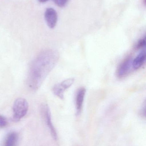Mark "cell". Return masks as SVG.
Returning a JSON list of instances; mask_svg holds the SVG:
<instances>
[{"instance_id": "cell-4", "label": "cell", "mask_w": 146, "mask_h": 146, "mask_svg": "<svg viewBox=\"0 0 146 146\" xmlns=\"http://www.w3.org/2000/svg\"><path fill=\"white\" fill-rule=\"evenodd\" d=\"M41 110L43 117L46 122L47 126L49 128L52 136L54 139H56L57 135L55 129L53 126L51 121V114L49 106L47 104H43L41 106Z\"/></svg>"}, {"instance_id": "cell-11", "label": "cell", "mask_w": 146, "mask_h": 146, "mask_svg": "<svg viewBox=\"0 0 146 146\" xmlns=\"http://www.w3.org/2000/svg\"><path fill=\"white\" fill-rule=\"evenodd\" d=\"M55 3L58 7H63L66 6L69 0H53Z\"/></svg>"}, {"instance_id": "cell-8", "label": "cell", "mask_w": 146, "mask_h": 146, "mask_svg": "<svg viewBox=\"0 0 146 146\" xmlns=\"http://www.w3.org/2000/svg\"><path fill=\"white\" fill-rule=\"evenodd\" d=\"M146 61L145 50H143L140 52L139 54L136 56V57L133 60L132 66L135 70H137L142 67Z\"/></svg>"}, {"instance_id": "cell-3", "label": "cell", "mask_w": 146, "mask_h": 146, "mask_svg": "<svg viewBox=\"0 0 146 146\" xmlns=\"http://www.w3.org/2000/svg\"><path fill=\"white\" fill-rule=\"evenodd\" d=\"M75 81V80L74 78H68L60 83L56 84L52 88L53 94L59 98L63 100L65 91L73 86Z\"/></svg>"}, {"instance_id": "cell-9", "label": "cell", "mask_w": 146, "mask_h": 146, "mask_svg": "<svg viewBox=\"0 0 146 146\" xmlns=\"http://www.w3.org/2000/svg\"><path fill=\"white\" fill-rule=\"evenodd\" d=\"M18 135L15 132H11L7 135L4 141L3 146H16Z\"/></svg>"}, {"instance_id": "cell-6", "label": "cell", "mask_w": 146, "mask_h": 146, "mask_svg": "<svg viewBox=\"0 0 146 146\" xmlns=\"http://www.w3.org/2000/svg\"><path fill=\"white\" fill-rule=\"evenodd\" d=\"M86 89L85 87H81L78 88L75 96V109L76 114L79 115L81 112L83 108Z\"/></svg>"}, {"instance_id": "cell-2", "label": "cell", "mask_w": 146, "mask_h": 146, "mask_svg": "<svg viewBox=\"0 0 146 146\" xmlns=\"http://www.w3.org/2000/svg\"><path fill=\"white\" fill-rule=\"evenodd\" d=\"M28 110V104L23 98H19L15 101L13 106V121H18L25 116Z\"/></svg>"}, {"instance_id": "cell-10", "label": "cell", "mask_w": 146, "mask_h": 146, "mask_svg": "<svg viewBox=\"0 0 146 146\" xmlns=\"http://www.w3.org/2000/svg\"><path fill=\"white\" fill-rule=\"evenodd\" d=\"M146 46V38H143L139 40L136 43L135 48L136 49L143 48Z\"/></svg>"}, {"instance_id": "cell-1", "label": "cell", "mask_w": 146, "mask_h": 146, "mask_svg": "<svg viewBox=\"0 0 146 146\" xmlns=\"http://www.w3.org/2000/svg\"><path fill=\"white\" fill-rule=\"evenodd\" d=\"M60 58L59 52L55 50H45L35 58L30 66L28 84L32 90L36 91L57 64Z\"/></svg>"}, {"instance_id": "cell-13", "label": "cell", "mask_w": 146, "mask_h": 146, "mask_svg": "<svg viewBox=\"0 0 146 146\" xmlns=\"http://www.w3.org/2000/svg\"><path fill=\"white\" fill-rule=\"evenodd\" d=\"M38 1L41 3H45L46 2V1H49V0H38Z\"/></svg>"}, {"instance_id": "cell-12", "label": "cell", "mask_w": 146, "mask_h": 146, "mask_svg": "<svg viewBox=\"0 0 146 146\" xmlns=\"http://www.w3.org/2000/svg\"><path fill=\"white\" fill-rule=\"evenodd\" d=\"M7 121L5 117L0 115V127H3L7 126Z\"/></svg>"}, {"instance_id": "cell-5", "label": "cell", "mask_w": 146, "mask_h": 146, "mask_svg": "<svg viewBox=\"0 0 146 146\" xmlns=\"http://www.w3.org/2000/svg\"><path fill=\"white\" fill-rule=\"evenodd\" d=\"M133 59L131 56L127 57L123 60L118 66L117 70V75L119 78L127 76L133 68L132 62Z\"/></svg>"}, {"instance_id": "cell-7", "label": "cell", "mask_w": 146, "mask_h": 146, "mask_svg": "<svg viewBox=\"0 0 146 146\" xmlns=\"http://www.w3.org/2000/svg\"><path fill=\"white\" fill-rule=\"evenodd\" d=\"M45 19L49 28H54L57 21V14L56 10L52 8H48L45 12Z\"/></svg>"}]
</instances>
